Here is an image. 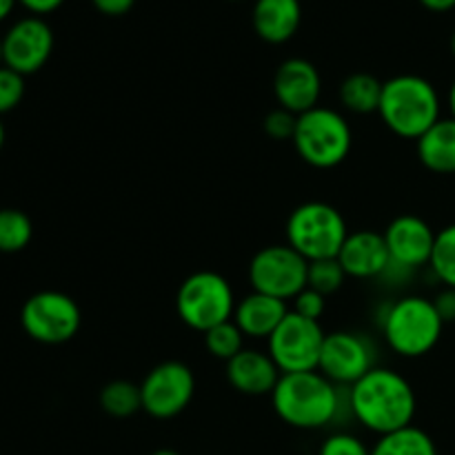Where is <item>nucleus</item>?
I'll return each mask as SVG.
<instances>
[{
    "label": "nucleus",
    "instance_id": "f257e3e1",
    "mask_svg": "<svg viewBox=\"0 0 455 455\" xmlns=\"http://www.w3.org/2000/svg\"><path fill=\"white\" fill-rule=\"evenodd\" d=\"M416 391L403 373L387 367H373L349 387V409L358 425L378 438L413 425Z\"/></svg>",
    "mask_w": 455,
    "mask_h": 455
},
{
    "label": "nucleus",
    "instance_id": "f03ea898",
    "mask_svg": "<svg viewBox=\"0 0 455 455\" xmlns=\"http://www.w3.org/2000/svg\"><path fill=\"white\" fill-rule=\"evenodd\" d=\"M271 407L293 429H324L340 413V387L320 371L283 373L271 391Z\"/></svg>",
    "mask_w": 455,
    "mask_h": 455
},
{
    "label": "nucleus",
    "instance_id": "7ed1b4c3",
    "mask_svg": "<svg viewBox=\"0 0 455 455\" xmlns=\"http://www.w3.org/2000/svg\"><path fill=\"white\" fill-rule=\"evenodd\" d=\"M378 116L398 138L418 140L443 118V100L431 80L400 74L382 84Z\"/></svg>",
    "mask_w": 455,
    "mask_h": 455
},
{
    "label": "nucleus",
    "instance_id": "20e7f679",
    "mask_svg": "<svg viewBox=\"0 0 455 455\" xmlns=\"http://www.w3.org/2000/svg\"><path fill=\"white\" fill-rule=\"evenodd\" d=\"M444 331L434 300L422 296H404L387 309L382 333L394 354L403 358H422L431 354Z\"/></svg>",
    "mask_w": 455,
    "mask_h": 455
},
{
    "label": "nucleus",
    "instance_id": "39448f33",
    "mask_svg": "<svg viewBox=\"0 0 455 455\" xmlns=\"http://www.w3.org/2000/svg\"><path fill=\"white\" fill-rule=\"evenodd\" d=\"M291 142L307 164L315 169H333L349 158L354 132L340 111L318 105L298 116Z\"/></svg>",
    "mask_w": 455,
    "mask_h": 455
},
{
    "label": "nucleus",
    "instance_id": "423d86ee",
    "mask_svg": "<svg viewBox=\"0 0 455 455\" xmlns=\"http://www.w3.org/2000/svg\"><path fill=\"white\" fill-rule=\"evenodd\" d=\"M347 235L345 216L329 203H302L287 218V244L307 262L338 258Z\"/></svg>",
    "mask_w": 455,
    "mask_h": 455
},
{
    "label": "nucleus",
    "instance_id": "0eeeda50",
    "mask_svg": "<svg viewBox=\"0 0 455 455\" xmlns=\"http://www.w3.org/2000/svg\"><path fill=\"white\" fill-rule=\"evenodd\" d=\"M235 296L229 280L216 271H196L187 275L176 291L178 318L189 329L207 333L209 329L234 318Z\"/></svg>",
    "mask_w": 455,
    "mask_h": 455
},
{
    "label": "nucleus",
    "instance_id": "6e6552de",
    "mask_svg": "<svg viewBox=\"0 0 455 455\" xmlns=\"http://www.w3.org/2000/svg\"><path fill=\"white\" fill-rule=\"evenodd\" d=\"M83 314L78 302L62 291H38L22 305L20 324L40 345H62L78 333Z\"/></svg>",
    "mask_w": 455,
    "mask_h": 455
},
{
    "label": "nucleus",
    "instance_id": "1a4fd4ad",
    "mask_svg": "<svg viewBox=\"0 0 455 455\" xmlns=\"http://www.w3.org/2000/svg\"><path fill=\"white\" fill-rule=\"evenodd\" d=\"M324 336L320 323L307 320L289 311L287 318L267 340V354L280 369V373L318 371Z\"/></svg>",
    "mask_w": 455,
    "mask_h": 455
},
{
    "label": "nucleus",
    "instance_id": "9d476101",
    "mask_svg": "<svg viewBox=\"0 0 455 455\" xmlns=\"http://www.w3.org/2000/svg\"><path fill=\"white\" fill-rule=\"evenodd\" d=\"M309 262L289 244H269L249 262L251 289L278 300H293L307 289Z\"/></svg>",
    "mask_w": 455,
    "mask_h": 455
},
{
    "label": "nucleus",
    "instance_id": "9b49d317",
    "mask_svg": "<svg viewBox=\"0 0 455 455\" xmlns=\"http://www.w3.org/2000/svg\"><path fill=\"white\" fill-rule=\"evenodd\" d=\"M196 376L180 360H167L151 369L140 382L142 411L156 420H172L191 404Z\"/></svg>",
    "mask_w": 455,
    "mask_h": 455
},
{
    "label": "nucleus",
    "instance_id": "f8f14e48",
    "mask_svg": "<svg viewBox=\"0 0 455 455\" xmlns=\"http://www.w3.org/2000/svg\"><path fill=\"white\" fill-rule=\"evenodd\" d=\"M376 367L371 342L354 331H333L324 336L318 371L338 387H351Z\"/></svg>",
    "mask_w": 455,
    "mask_h": 455
},
{
    "label": "nucleus",
    "instance_id": "ddd939ff",
    "mask_svg": "<svg viewBox=\"0 0 455 455\" xmlns=\"http://www.w3.org/2000/svg\"><path fill=\"white\" fill-rule=\"evenodd\" d=\"M382 235H385L391 258V265L387 271H398V274L409 275L420 267L429 265L438 234L431 229L425 218L403 213L387 225Z\"/></svg>",
    "mask_w": 455,
    "mask_h": 455
},
{
    "label": "nucleus",
    "instance_id": "4468645a",
    "mask_svg": "<svg viewBox=\"0 0 455 455\" xmlns=\"http://www.w3.org/2000/svg\"><path fill=\"white\" fill-rule=\"evenodd\" d=\"M53 52V31L40 16L13 22L3 36V65L20 76L43 69Z\"/></svg>",
    "mask_w": 455,
    "mask_h": 455
},
{
    "label": "nucleus",
    "instance_id": "2eb2a0df",
    "mask_svg": "<svg viewBox=\"0 0 455 455\" xmlns=\"http://www.w3.org/2000/svg\"><path fill=\"white\" fill-rule=\"evenodd\" d=\"M274 96L278 107L302 116L318 107L323 96V78L318 67L307 58H289L275 69Z\"/></svg>",
    "mask_w": 455,
    "mask_h": 455
},
{
    "label": "nucleus",
    "instance_id": "dca6fc26",
    "mask_svg": "<svg viewBox=\"0 0 455 455\" xmlns=\"http://www.w3.org/2000/svg\"><path fill=\"white\" fill-rule=\"evenodd\" d=\"M338 262L349 278H382L391 265L385 235L371 229L354 231V234L347 235L345 244L338 253Z\"/></svg>",
    "mask_w": 455,
    "mask_h": 455
},
{
    "label": "nucleus",
    "instance_id": "f3484780",
    "mask_svg": "<svg viewBox=\"0 0 455 455\" xmlns=\"http://www.w3.org/2000/svg\"><path fill=\"white\" fill-rule=\"evenodd\" d=\"M280 376V369L265 351L243 349L227 363V380L244 395H271Z\"/></svg>",
    "mask_w": 455,
    "mask_h": 455
},
{
    "label": "nucleus",
    "instance_id": "a211bd4d",
    "mask_svg": "<svg viewBox=\"0 0 455 455\" xmlns=\"http://www.w3.org/2000/svg\"><path fill=\"white\" fill-rule=\"evenodd\" d=\"M289 307L284 300L265 296V293L251 291L249 296L240 298L234 309V323L238 324L244 338L253 340H269L271 333L280 327L289 314Z\"/></svg>",
    "mask_w": 455,
    "mask_h": 455
},
{
    "label": "nucleus",
    "instance_id": "6ab92c4d",
    "mask_svg": "<svg viewBox=\"0 0 455 455\" xmlns=\"http://www.w3.org/2000/svg\"><path fill=\"white\" fill-rule=\"evenodd\" d=\"M251 22L258 38L265 40V43H287L300 29V0H256L251 12Z\"/></svg>",
    "mask_w": 455,
    "mask_h": 455
},
{
    "label": "nucleus",
    "instance_id": "aec40b11",
    "mask_svg": "<svg viewBox=\"0 0 455 455\" xmlns=\"http://www.w3.org/2000/svg\"><path fill=\"white\" fill-rule=\"evenodd\" d=\"M418 160L422 167L438 176L455 173V120L440 118L429 132L416 140Z\"/></svg>",
    "mask_w": 455,
    "mask_h": 455
},
{
    "label": "nucleus",
    "instance_id": "412c9836",
    "mask_svg": "<svg viewBox=\"0 0 455 455\" xmlns=\"http://www.w3.org/2000/svg\"><path fill=\"white\" fill-rule=\"evenodd\" d=\"M382 84L376 76L367 71H358L342 80L340 84V102L347 111L358 116L378 114L382 98Z\"/></svg>",
    "mask_w": 455,
    "mask_h": 455
},
{
    "label": "nucleus",
    "instance_id": "4be33fe9",
    "mask_svg": "<svg viewBox=\"0 0 455 455\" xmlns=\"http://www.w3.org/2000/svg\"><path fill=\"white\" fill-rule=\"evenodd\" d=\"M371 455H438L434 438L425 429L409 425L378 438L371 447Z\"/></svg>",
    "mask_w": 455,
    "mask_h": 455
},
{
    "label": "nucleus",
    "instance_id": "5701e85b",
    "mask_svg": "<svg viewBox=\"0 0 455 455\" xmlns=\"http://www.w3.org/2000/svg\"><path fill=\"white\" fill-rule=\"evenodd\" d=\"M102 411L111 418H132L142 409L140 385H133L129 380H114L105 385L98 395Z\"/></svg>",
    "mask_w": 455,
    "mask_h": 455
},
{
    "label": "nucleus",
    "instance_id": "b1692460",
    "mask_svg": "<svg viewBox=\"0 0 455 455\" xmlns=\"http://www.w3.org/2000/svg\"><path fill=\"white\" fill-rule=\"evenodd\" d=\"M34 238L31 218L20 209H0V251L18 253Z\"/></svg>",
    "mask_w": 455,
    "mask_h": 455
},
{
    "label": "nucleus",
    "instance_id": "393cba45",
    "mask_svg": "<svg viewBox=\"0 0 455 455\" xmlns=\"http://www.w3.org/2000/svg\"><path fill=\"white\" fill-rule=\"evenodd\" d=\"M204 336V349L218 360H225L229 363L231 358L240 354L244 349V333L240 331L238 324L234 320H227V323L218 324V327L209 329Z\"/></svg>",
    "mask_w": 455,
    "mask_h": 455
},
{
    "label": "nucleus",
    "instance_id": "a878e982",
    "mask_svg": "<svg viewBox=\"0 0 455 455\" xmlns=\"http://www.w3.org/2000/svg\"><path fill=\"white\" fill-rule=\"evenodd\" d=\"M429 267L444 287L455 289V225L438 231Z\"/></svg>",
    "mask_w": 455,
    "mask_h": 455
},
{
    "label": "nucleus",
    "instance_id": "bb28decb",
    "mask_svg": "<svg viewBox=\"0 0 455 455\" xmlns=\"http://www.w3.org/2000/svg\"><path fill=\"white\" fill-rule=\"evenodd\" d=\"M349 275L345 274L338 258H329V260H315L309 262V271H307V287L314 291L323 293L324 298L331 293L340 291L342 284Z\"/></svg>",
    "mask_w": 455,
    "mask_h": 455
},
{
    "label": "nucleus",
    "instance_id": "cd10ccee",
    "mask_svg": "<svg viewBox=\"0 0 455 455\" xmlns=\"http://www.w3.org/2000/svg\"><path fill=\"white\" fill-rule=\"evenodd\" d=\"M22 98H25V76L3 65L0 67V116L16 109Z\"/></svg>",
    "mask_w": 455,
    "mask_h": 455
},
{
    "label": "nucleus",
    "instance_id": "c85d7f7f",
    "mask_svg": "<svg viewBox=\"0 0 455 455\" xmlns=\"http://www.w3.org/2000/svg\"><path fill=\"white\" fill-rule=\"evenodd\" d=\"M318 455H371V449L354 434H345V431H338V434L327 435L320 444Z\"/></svg>",
    "mask_w": 455,
    "mask_h": 455
},
{
    "label": "nucleus",
    "instance_id": "c756f323",
    "mask_svg": "<svg viewBox=\"0 0 455 455\" xmlns=\"http://www.w3.org/2000/svg\"><path fill=\"white\" fill-rule=\"evenodd\" d=\"M296 124H298V116L291 114V111L283 109V107L269 111V114L265 116V120H262V129H265L267 136L274 138V140H293Z\"/></svg>",
    "mask_w": 455,
    "mask_h": 455
},
{
    "label": "nucleus",
    "instance_id": "7c9ffc66",
    "mask_svg": "<svg viewBox=\"0 0 455 455\" xmlns=\"http://www.w3.org/2000/svg\"><path fill=\"white\" fill-rule=\"evenodd\" d=\"M291 302H293V309H291L293 314L302 315V318L307 320H315V323H320L324 309H327V298L309 287H307L305 291L298 293Z\"/></svg>",
    "mask_w": 455,
    "mask_h": 455
},
{
    "label": "nucleus",
    "instance_id": "2f4dec72",
    "mask_svg": "<svg viewBox=\"0 0 455 455\" xmlns=\"http://www.w3.org/2000/svg\"><path fill=\"white\" fill-rule=\"evenodd\" d=\"M434 305L435 309H438L440 318L444 320V324L455 323V289L444 287L443 291L434 298Z\"/></svg>",
    "mask_w": 455,
    "mask_h": 455
},
{
    "label": "nucleus",
    "instance_id": "473e14b6",
    "mask_svg": "<svg viewBox=\"0 0 455 455\" xmlns=\"http://www.w3.org/2000/svg\"><path fill=\"white\" fill-rule=\"evenodd\" d=\"M93 7L105 16H124L133 9L136 0H92Z\"/></svg>",
    "mask_w": 455,
    "mask_h": 455
},
{
    "label": "nucleus",
    "instance_id": "72a5a7b5",
    "mask_svg": "<svg viewBox=\"0 0 455 455\" xmlns=\"http://www.w3.org/2000/svg\"><path fill=\"white\" fill-rule=\"evenodd\" d=\"M31 16H47V13H53L58 7H60L65 0H18Z\"/></svg>",
    "mask_w": 455,
    "mask_h": 455
},
{
    "label": "nucleus",
    "instance_id": "f704fd0d",
    "mask_svg": "<svg viewBox=\"0 0 455 455\" xmlns=\"http://www.w3.org/2000/svg\"><path fill=\"white\" fill-rule=\"evenodd\" d=\"M418 3L429 12H451L455 7V0H418Z\"/></svg>",
    "mask_w": 455,
    "mask_h": 455
},
{
    "label": "nucleus",
    "instance_id": "c9c22d12",
    "mask_svg": "<svg viewBox=\"0 0 455 455\" xmlns=\"http://www.w3.org/2000/svg\"><path fill=\"white\" fill-rule=\"evenodd\" d=\"M16 3H18V0H0V22L7 20V18L12 16Z\"/></svg>",
    "mask_w": 455,
    "mask_h": 455
},
{
    "label": "nucleus",
    "instance_id": "e433bc0d",
    "mask_svg": "<svg viewBox=\"0 0 455 455\" xmlns=\"http://www.w3.org/2000/svg\"><path fill=\"white\" fill-rule=\"evenodd\" d=\"M447 102H449V111H451V118L455 120V78H453L451 87H449V96H447Z\"/></svg>",
    "mask_w": 455,
    "mask_h": 455
},
{
    "label": "nucleus",
    "instance_id": "4c0bfd02",
    "mask_svg": "<svg viewBox=\"0 0 455 455\" xmlns=\"http://www.w3.org/2000/svg\"><path fill=\"white\" fill-rule=\"evenodd\" d=\"M151 455H180V453L173 451V449H158V451H154Z\"/></svg>",
    "mask_w": 455,
    "mask_h": 455
},
{
    "label": "nucleus",
    "instance_id": "58836bf2",
    "mask_svg": "<svg viewBox=\"0 0 455 455\" xmlns=\"http://www.w3.org/2000/svg\"><path fill=\"white\" fill-rule=\"evenodd\" d=\"M3 145H4V124L3 120H0V149H3Z\"/></svg>",
    "mask_w": 455,
    "mask_h": 455
},
{
    "label": "nucleus",
    "instance_id": "ea45409f",
    "mask_svg": "<svg viewBox=\"0 0 455 455\" xmlns=\"http://www.w3.org/2000/svg\"><path fill=\"white\" fill-rule=\"evenodd\" d=\"M0 67H3V36H0Z\"/></svg>",
    "mask_w": 455,
    "mask_h": 455
},
{
    "label": "nucleus",
    "instance_id": "a19ab883",
    "mask_svg": "<svg viewBox=\"0 0 455 455\" xmlns=\"http://www.w3.org/2000/svg\"><path fill=\"white\" fill-rule=\"evenodd\" d=\"M451 53H453V58H455V31H453V36H451Z\"/></svg>",
    "mask_w": 455,
    "mask_h": 455
}]
</instances>
